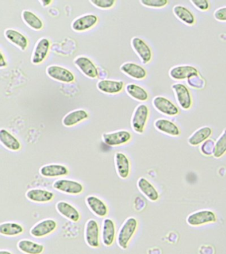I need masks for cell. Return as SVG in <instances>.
Returning a JSON list of instances; mask_svg holds the SVG:
<instances>
[{"label": "cell", "instance_id": "6da1fadb", "mask_svg": "<svg viewBox=\"0 0 226 254\" xmlns=\"http://www.w3.org/2000/svg\"><path fill=\"white\" fill-rule=\"evenodd\" d=\"M138 228V220L136 218L130 216L125 220L119 230L116 238L117 244L121 249H128Z\"/></svg>", "mask_w": 226, "mask_h": 254}, {"label": "cell", "instance_id": "7a4b0ae2", "mask_svg": "<svg viewBox=\"0 0 226 254\" xmlns=\"http://www.w3.org/2000/svg\"><path fill=\"white\" fill-rule=\"evenodd\" d=\"M150 114V108L144 103L138 105L134 109L131 120V125L132 130L137 134H142L145 132Z\"/></svg>", "mask_w": 226, "mask_h": 254}, {"label": "cell", "instance_id": "3957f363", "mask_svg": "<svg viewBox=\"0 0 226 254\" xmlns=\"http://www.w3.org/2000/svg\"><path fill=\"white\" fill-rule=\"evenodd\" d=\"M171 88L178 106L184 111L190 110L193 105V98L188 87L183 83H176L172 85Z\"/></svg>", "mask_w": 226, "mask_h": 254}, {"label": "cell", "instance_id": "277c9868", "mask_svg": "<svg viewBox=\"0 0 226 254\" xmlns=\"http://www.w3.org/2000/svg\"><path fill=\"white\" fill-rule=\"evenodd\" d=\"M84 241L89 247L96 249L100 246V230L94 219L87 220L84 230Z\"/></svg>", "mask_w": 226, "mask_h": 254}, {"label": "cell", "instance_id": "5b68a950", "mask_svg": "<svg viewBox=\"0 0 226 254\" xmlns=\"http://www.w3.org/2000/svg\"><path fill=\"white\" fill-rule=\"evenodd\" d=\"M52 186L53 188L57 191L71 195H78L84 190L81 183L69 179H58L53 183Z\"/></svg>", "mask_w": 226, "mask_h": 254}, {"label": "cell", "instance_id": "8992f818", "mask_svg": "<svg viewBox=\"0 0 226 254\" xmlns=\"http://www.w3.org/2000/svg\"><path fill=\"white\" fill-rule=\"evenodd\" d=\"M152 105L154 109L162 115L168 117H175L179 114L180 110L177 105L174 104L167 97L157 95L152 100Z\"/></svg>", "mask_w": 226, "mask_h": 254}, {"label": "cell", "instance_id": "52a82bcc", "mask_svg": "<svg viewBox=\"0 0 226 254\" xmlns=\"http://www.w3.org/2000/svg\"><path fill=\"white\" fill-rule=\"evenodd\" d=\"M217 220L215 212L211 210H197L190 214L186 218V222L191 226H200L210 223H214Z\"/></svg>", "mask_w": 226, "mask_h": 254}, {"label": "cell", "instance_id": "ba28073f", "mask_svg": "<svg viewBox=\"0 0 226 254\" xmlns=\"http://www.w3.org/2000/svg\"><path fill=\"white\" fill-rule=\"evenodd\" d=\"M58 227L56 220L52 218H47L41 220L32 226L29 231L30 235L36 238L47 237L53 234Z\"/></svg>", "mask_w": 226, "mask_h": 254}, {"label": "cell", "instance_id": "9c48e42d", "mask_svg": "<svg viewBox=\"0 0 226 254\" xmlns=\"http://www.w3.org/2000/svg\"><path fill=\"white\" fill-rule=\"evenodd\" d=\"M131 45L142 64H148L151 62L152 49L146 41L140 37H134L131 40Z\"/></svg>", "mask_w": 226, "mask_h": 254}, {"label": "cell", "instance_id": "30bf717a", "mask_svg": "<svg viewBox=\"0 0 226 254\" xmlns=\"http://www.w3.org/2000/svg\"><path fill=\"white\" fill-rule=\"evenodd\" d=\"M102 140L108 146L116 147L128 144L132 138L130 131L120 130L112 132L104 133L102 136Z\"/></svg>", "mask_w": 226, "mask_h": 254}, {"label": "cell", "instance_id": "8fae6325", "mask_svg": "<svg viewBox=\"0 0 226 254\" xmlns=\"http://www.w3.org/2000/svg\"><path fill=\"white\" fill-rule=\"evenodd\" d=\"M46 73L50 78L60 82L70 83L74 82V73L69 69L58 65H51L47 67Z\"/></svg>", "mask_w": 226, "mask_h": 254}, {"label": "cell", "instance_id": "7c38bea8", "mask_svg": "<svg viewBox=\"0 0 226 254\" xmlns=\"http://www.w3.org/2000/svg\"><path fill=\"white\" fill-rule=\"evenodd\" d=\"M116 224L111 218H104L102 222L101 240L103 245L111 247L114 244L117 238Z\"/></svg>", "mask_w": 226, "mask_h": 254}, {"label": "cell", "instance_id": "4fadbf2b", "mask_svg": "<svg viewBox=\"0 0 226 254\" xmlns=\"http://www.w3.org/2000/svg\"><path fill=\"white\" fill-rule=\"evenodd\" d=\"M51 47V41L47 38L39 39L31 55V63L34 65L41 64L47 59Z\"/></svg>", "mask_w": 226, "mask_h": 254}, {"label": "cell", "instance_id": "5bb4252c", "mask_svg": "<svg viewBox=\"0 0 226 254\" xmlns=\"http://www.w3.org/2000/svg\"><path fill=\"white\" fill-rule=\"evenodd\" d=\"M98 16L94 14H86L73 20L71 23V28L76 32H84L88 31L95 27L98 23Z\"/></svg>", "mask_w": 226, "mask_h": 254}, {"label": "cell", "instance_id": "9a60e30c", "mask_svg": "<svg viewBox=\"0 0 226 254\" xmlns=\"http://www.w3.org/2000/svg\"><path fill=\"white\" fill-rule=\"evenodd\" d=\"M75 65L85 75L90 79H96L99 75L96 65L89 58L80 56L74 61Z\"/></svg>", "mask_w": 226, "mask_h": 254}, {"label": "cell", "instance_id": "2e32d148", "mask_svg": "<svg viewBox=\"0 0 226 254\" xmlns=\"http://www.w3.org/2000/svg\"><path fill=\"white\" fill-rule=\"evenodd\" d=\"M199 74L198 69L191 65H178L172 67L168 71L170 78L175 81H182Z\"/></svg>", "mask_w": 226, "mask_h": 254}, {"label": "cell", "instance_id": "e0dca14e", "mask_svg": "<svg viewBox=\"0 0 226 254\" xmlns=\"http://www.w3.org/2000/svg\"><path fill=\"white\" fill-rule=\"evenodd\" d=\"M85 202L89 210L98 218H105L108 215V206L104 200L95 195H88Z\"/></svg>", "mask_w": 226, "mask_h": 254}, {"label": "cell", "instance_id": "ac0fdd59", "mask_svg": "<svg viewBox=\"0 0 226 254\" xmlns=\"http://www.w3.org/2000/svg\"><path fill=\"white\" fill-rule=\"evenodd\" d=\"M25 196L29 201L35 203H47L54 199L55 194L45 189L33 188L27 190Z\"/></svg>", "mask_w": 226, "mask_h": 254}, {"label": "cell", "instance_id": "d6986e66", "mask_svg": "<svg viewBox=\"0 0 226 254\" xmlns=\"http://www.w3.org/2000/svg\"><path fill=\"white\" fill-rule=\"evenodd\" d=\"M115 167L117 174L122 180H126L130 176L131 162L124 153L116 152L114 156Z\"/></svg>", "mask_w": 226, "mask_h": 254}, {"label": "cell", "instance_id": "ffe728a7", "mask_svg": "<svg viewBox=\"0 0 226 254\" xmlns=\"http://www.w3.org/2000/svg\"><path fill=\"white\" fill-rule=\"evenodd\" d=\"M39 174L46 178H61L68 176L69 170L65 165L49 164L41 166L39 169Z\"/></svg>", "mask_w": 226, "mask_h": 254}, {"label": "cell", "instance_id": "44dd1931", "mask_svg": "<svg viewBox=\"0 0 226 254\" xmlns=\"http://www.w3.org/2000/svg\"><path fill=\"white\" fill-rule=\"evenodd\" d=\"M57 211L63 217L73 222H78L81 218L80 212L73 204L65 200H60L56 204Z\"/></svg>", "mask_w": 226, "mask_h": 254}, {"label": "cell", "instance_id": "7402d4cb", "mask_svg": "<svg viewBox=\"0 0 226 254\" xmlns=\"http://www.w3.org/2000/svg\"><path fill=\"white\" fill-rule=\"evenodd\" d=\"M154 127L158 132L168 136L177 137L181 134V130L178 125L166 119H156L154 122Z\"/></svg>", "mask_w": 226, "mask_h": 254}, {"label": "cell", "instance_id": "603a6c76", "mask_svg": "<svg viewBox=\"0 0 226 254\" xmlns=\"http://www.w3.org/2000/svg\"><path fill=\"white\" fill-rule=\"evenodd\" d=\"M120 70L131 78L136 80H144L148 75V71L142 65L135 63H126L120 66Z\"/></svg>", "mask_w": 226, "mask_h": 254}, {"label": "cell", "instance_id": "cb8c5ba5", "mask_svg": "<svg viewBox=\"0 0 226 254\" xmlns=\"http://www.w3.org/2000/svg\"><path fill=\"white\" fill-rule=\"evenodd\" d=\"M137 187L140 191L150 201L156 202L159 199L158 190L148 179L143 177L139 178L137 182Z\"/></svg>", "mask_w": 226, "mask_h": 254}, {"label": "cell", "instance_id": "d4e9b609", "mask_svg": "<svg viewBox=\"0 0 226 254\" xmlns=\"http://www.w3.org/2000/svg\"><path fill=\"white\" fill-rule=\"evenodd\" d=\"M97 88L101 92L106 94H118L124 88V82L113 79H101L96 84Z\"/></svg>", "mask_w": 226, "mask_h": 254}, {"label": "cell", "instance_id": "484cf974", "mask_svg": "<svg viewBox=\"0 0 226 254\" xmlns=\"http://www.w3.org/2000/svg\"><path fill=\"white\" fill-rule=\"evenodd\" d=\"M0 142L5 148L11 152H17L21 148V144L18 139L5 128L0 130Z\"/></svg>", "mask_w": 226, "mask_h": 254}, {"label": "cell", "instance_id": "4316f807", "mask_svg": "<svg viewBox=\"0 0 226 254\" xmlns=\"http://www.w3.org/2000/svg\"><path fill=\"white\" fill-rule=\"evenodd\" d=\"M4 36L11 44L16 46L21 51H24L29 45L28 39L23 34L17 30L7 29L5 30Z\"/></svg>", "mask_w": 226, "mask_h": 254}, {"label": "cell", "instance_id": "83f0119b", "mask_svg": "<svg viewBox=\"0 0 226 254\" xmlns=\"http://www.w3.org/2000/svg\"><path fill=\"white\" fill-rule=\"evenodd\" d=\"M89 117L88 113L84 109H76L67 113L63 118V126L70 128L86 120Z\"/></svg>", "mask_w": 226, "mask_h": 254}, {"label": "cell", "instance_id": "f1b7e54d", "mask_svg": "<svg viewBox=\"0 0 226 254\" xmlns=\"http://www.w3.org/2000/svg\"><path fill=\"white\" fill-rule=\"evenodd\" d=\"M174 15L182 23L188 26H193L196 23L195 15L191 10L182 5H175L172 8Z\"/></svg>", "mask_w": 226, "mask_h": 254}, {"label": "cell", "instance_id": "f546056e", "mask_svg": "<svg viewBox=\"0 0 226 254\" xmlns=\"http://www.w3.org/2000/svg\"><path fill=\"white\" fill-rule=\"evenodd\" d=\"M213 130L211 127L204 126L200 127L188 138V143L192 146H198L203 144L211 137Z\"/></svg>", "mask_w": 226, "mask_h": 254}, {"label": "cell", "instance_id": "4dcf8cb0", "mask_svg": "<svg viewBox=\"0 0 226 254\" xmlns=\"http://www.w3.org/2000/svg\"><path fill=\"white\" fill-rule=\"evenodd\" d=\"M17 248L19 252L24 254H42L45 251L43 244L28 239L19 240Z\"/></svg>", "mask_w": 226, "mask_h": 254}, {"label": "cell", "instance_id": "1f68e13d", "mask_svg": "<svg viewBox=\"0 0 226 254\" xmlns=\"http://www.w3.org/2000/svg\"><path fill=\"white\" fill-rule=\"evenodd\" d=\"M126 91L129 96L140 102H146L150 98L148 91L136 83H131L126 85Z\"/></svg>", "mask_w": 226, "mask_h": 254}, {"label": "cell", "instance_id": "d6a6232c", "mask_svg": "<svg viewBox=\"0 0 226 254\" xmlns=\"http://www.w3.org/2000/svg\"><path fill=\"white\" fill-rule=\"evenodd\" d=\"M24 227L15 222H4L0 224V234L6 237H15L24 232Z\"/></svg>", "mask_w": 226, "mask_h": 254}, {"label": "cell", "instance_id": "836d02e7", "mask_svg": "<svg viewBox=\"0 0 226 254\" xmlns=\"http://www.w3.org/2000/svg\"><path fill=\"white\" fill-rule=\"evenodd\" d=\"M21 18L23 22L31 29L35 31H41L43 29L44 24L42 20L30 10H23L21 13Z\"/></svg>", "mask_w": 226, "mask_h": 254}, {"label": "cell", "instance_id": "e575fe53", "mask_svg": "<svg viewBox=\"0 0 226 254\" xmlns=\"http://www.w3.org/2000/svg\"><path fill=\"white\" fill-rule=\"evenodd\" d=\"M226 154V129L224 130L216 141L214 146L213 156L219 159Z\"/></svg>", "mask_w": 226, "mask_h": 254}, {"label": "cell", "instance_id": "d590c367", "mask_svg": "<svg viewBox=\"0 0 226 254\" xmlns=\"http://www.w3.org/2000/svg\"><path fill=\"white\" fill-rule=\"evenodd\" d=\"M140 2L144 7L152 9H162L169 3L167 0H141Z\"/></svg>", "mask_w": 226, "mask_h": 254}, {"label": "cell", "instance_id": "8d00e7d4", "mask_svg": "<svg viewBox=\"0 0 226 254\" xmlns=\"http://www.w3.org/2000/svg\"><path fill=\"white\" fill-rule=\"evenodd\" d=\"M89 2L99 9H109L114 7L116 1L114 0H90Z\"/></svg>", "mask_w": 226, "mask_h": 254}, {"label": "cell", "instance_id": "74e56055", "mask_svg": "<svg viewBox=\"0 0 226 254\" xmlns=\"http://www.w3.org/2000/svg\"><path fill=\"white\" fill-rule=\"evenodd\" d=\"M215 142L212 139H208L205 141L203 144H201L200 146V152L202 154L205 156H209L213 155L214 146H215Z\"/></svg>", "mask_w": 226, "mask_h": 254}, {"label": "cell", "instance_id": "f35d334b", "mask_svg": "<svg viewBox=\"0 0 226 254\" xmlns=\"http://www.w3.org/2000/svg\"><path fill=\"white\" fill-rule=\"evenodd\" d=\"M190 3H191L196 9L200 10V11H208V10L210 9V3L207 0H197V1L191 0Z\"/></svg>", "mask_w": 226, "mask_h": 254}, {"label": "cell", "instance_id": "ab89813d", "mask_svg": "<svg viewBox=\"0 0 226 254\" xmlns=\"http://www.w3.org/2000/svg\"><path fill=\"white\" fill-rule=\"evenodd\" d=\"M214 18L217 21L226 22V6L216 9L213 14Z\"/></svg>", "mask_w": 226, "mask_h": 254}, {"label": "cell", "instance_id": "60d3db41", "mask_svg": "<svg viewBox=\"0 0 226 254\" xmlns=\"http://www.w3.org/2000/svg\"><path fill=\"white\" fill-rule=\"evenodd\" d=\"M7 66V62L5 60L4 55L2 52H0V67L3 68V67Z\"/></svg>", "mask_w": 226, "mask_h": 254}, {"label": "cell", "instance_id": "b9f144b4", "mask_svg": "<svg viewBox=\"0 0 226 254\" xmlns=\"http://www.w3.org/2000/svg\"><path fill=\"white\" fill-rule=\"evenodd\" d=\"M39 2L43 7H45L50 5L53 3V1H51V0H43V1H39Z\"/></svg>", "mask_w": 226, "mask_h": 254}, {"label": "cell", "instance_id": "7bdbcfd3", "mask_svg": "<svg viewBox=\"0 0 226 254\" xmlns=\"http://www.w3.org/2000/svg\"><path fill=\"white\" fill-rule=\"evenodd\" d=\"M0 254H13L12 252L9 251L7 250H0Z\"/></svg>", "mask_w": 226, "mask_h": 254}]
</instances>
